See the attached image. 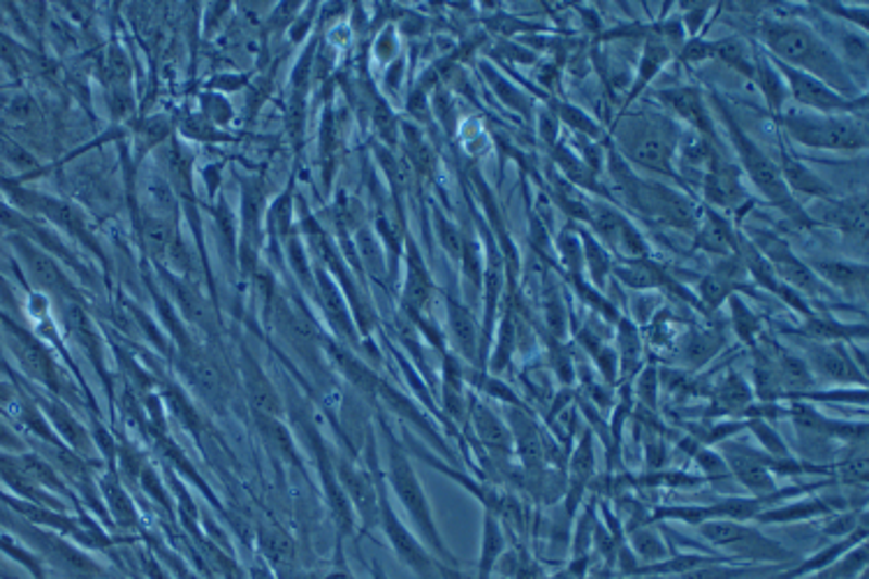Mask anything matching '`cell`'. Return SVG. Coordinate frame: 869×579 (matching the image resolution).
<instances>
[{"mask_svg":"<svg viewBox=\"0 0 869 579\" xmlns=\"http://www.w3.org/2000/svg\"><path fill=\"white\" fill-rule=\"evenodd\" d=\"M760 49L774 61L807 73L828 84L832 91L856 100L867 96L865 84L851 73L823 33L803 20H765L760 24Z\"/></svg>","mask_w":869,"mask_h":579,"instance_id":"6da1fadb","label":"cell"},{"mask_svg":"<svg viewBox=\"0 0 869 579\" xmlns=\"http://www.w3.org/2000/svg\"><path fill=\"white\" fill-rule=\"evenodd\" d=\"M707 100L711 104V112H715V118L726 130L730 147L735 151L740 172L760 192V198L768 200L797 227H816L807 214V206H803V202L791 196L784 177H781L779 163L740 126V121L735 118L733 112H730L728 102L717 91L707 93Z\"/></svg>","mask_w":869,"mask_h":579,"instance_id":"7a4b0ae2","label":"cell"},{"mask_svg":"<svg viewBox=\"0 0 869 579\" xmlns=\"http://www.w3.org/2000/svg\"><path fill=\"white\" fill-rule=\"evenodd\" d=\"M682 144V130L668 112H631L624 114L613 130V149L631 167L654 172L684 188L677 172V151Z\"/></svg>","mask_w":869,"mask_h":579,"instance_id":"3957f363","label":"cell"},{"mask_svg":"<svg viewBox=\"0 0 869 579\" xmlns=\"http://www.w3.org/2000/svg\"><path fill=\"white\" fill-rule=\"evenodd\" d=\"M607 165H610L613 184L626 206H631L635 214L645 216L647 221L695 235L703 218V206L684 188L640 177L615 149L607 153Z\"/></svg>","mask_w":869,"mask_h":579,"instance_id":"277c9868","label":"cell"},{"mask_svg":"<svg viewBox=\"0 0 869 579\" xmlns=\"http://www.w3.org/2000/svg\"><path fill=\"white\" fill-rule=\"evenodd\" d=\"M867 114H819L786 108L777 118L793 144L814 151L858 153L867 149Z\"/></svg>","mask_w":869,"mask_h":579,"instance_id":"5b68a950","label":"cell"},{"mask_svg":"<svg viewBox=\"0 0 869 579\" xmlns=\"http://www.w3.org/2000/svg\"><path fill=\"white\" fill-rule=\"evenodd\" d=\"M698 531L711 547L723 552L728 558H740V564L791 568L803 558L797 552L786 547L784 542L765 536L760 529L746 521L711 519L703 521Z\"/></svg>","mask_w":869,"mask_h":579,"instance_id":"8992f818","label":"cell"},{"mask_svg":"<svg viewBox=\"0 0 869 579\" xmlns=\"http://www.w3.org/2000/svg\"><path fill=\"white\" fill-rule=\"evenodd\" d=\"M386 438H388V457H390V484L394 489L396 499L402 501L404 511L408 513V517L413 519L417 533L427 542L431 547V552L441 558V564L445 568H457V558L448 550V545L443 542L441 533H439V526L433 521L431 515V507L427 501V494L423 489L420 478L415 476V468L408 462V454L402 448V443L396 441V438L390 433V429H386Z\"/></svg>","mask_w":869,"mask_h":579,"instance_id":"52a82bcc","label":"cell"},{"mask_svg":"<svg viewBox=\"0 0 869 579\" xmlns=\"http://www.w3.org/2000/svg\"><path fill=\"white\" fill-rule=\"evenodd\" d=\"M587 230L594 235L617 262H633L650 257V243L642 232L613 202L594 198L589 200Z\"/></svg>","mask_w":869,"mask_h":579,"instance_id":"ba28073f","label":"cell"},{"mask_svg":"<svg viewBox=\"0 0 869 579\" xmlns=\"http://www.w3.org/2000/svg\"><path fill=\"white\" fill-rule=\"evenodd\" d=\"M742 232L756 246V251L770 262V267L781 284L803 294L807 302H809V297L814 300V297L832 294V290L823 284V280L809 269L807 262L795 255V251L791 249V243L786 239H781L779 235H774L770 230H758V227H754V230H742Z\"/></svg>","mask_w":869,"mask_h":579,"instance_id":"9c48e42d","label":"cell"},{"mask_svg":"<svg viewBox=\"0 0 869 579\" xmlns=\"http://www.w3.org/2000/svg\"><path fill=\"white\" fill-rule=\"evenodd\" d=\"M378 524L382 526V531H386L396 556L402 558L417 577L420 579H441V577L459 579V575L455 570L445 568L443 564H439V561H433V556L423 547V542L417 540L402 524V519L396 517L394 507L390 505L388 491H386V487H382L380 478H378Z\"/></svg>","mask_w":869,"mask_h":579,"instance_id":"30bf717a","label":"cell"},{"mask_svg":"<svg viewBox=\"0 0 869 579\" xmlns=\"http://www.w3.org/2000/svg\"><path fill=\"white\" fill-rule=\"evenodd\" d=\"M772 59V56H770ZM777 65L781 79L786 84L789 98L795 100L799 110L819 112V114H867V96L848 100L840 96L837 91H832L828 84L821 79H816L807 73H799L795 67H789L784 63H779L772 59Z\"/></svg>","mask_w":869,"mask_h":579,"instance_id":"8fae6325","label":"cell"},{"mask_svg":"<svg viewBox=\"0 0 869 579\" xmlns=\"http://www.w3.org/2000/svg\"><path fill=\"white\" fill-rule=\"evenodd\" d=\"M654 96L672 118L684 121L707 144L719 149L717 118L703 89L698 86H670V89H660Z\"/></svg>","mask_w":869,"mask_h":579,"instance_id":"7c38bea8","label":"cell"},{"mask_svg":"<svg viewBox=\"0 0 869 579\" xmlns=\"http://www.w3.org/2000/svg\"><path fill=\"white\" fill-rule=\"evenodd\" d=\"M721 457L728 466V473L733 476L744 489L752 491V496H772L779 489L777 478L765 464V452L740 443L738 438L721 443Z\"/></svg>","mask_w":869,"mask_h":579,"instance_id":"4fadbf2b","label":"cell"},{"mask_svg":"<svg viewBox=\"0 0 869 579\" xmlns=\"http://www.w3.org/2000/svg\"><path fill=\"white\" fill-rule=\"evenodd\" d=\"M807 214L814 225H826L832 230L842 232L844 237L851 239H865L867 227H869V209H867V196L858 192V196L848 198H826V200H814V206L807 209Z\"/></svg>","mask_w":869,"mask_h":579,"instance_id":"5bb4252c","label":"cell"},{"mask_svg":"<svg viewBox=\"0 0 869 579\" xmlns=\"http://www.w3.org/2000/svg\"><path fill=\"white\" fill-rule=\"evenodd\" d=\"M703 196L707 206L717 209V212H738L746 200L740 167L728 163L719 149H711L707 155Z\"/></svg>","mask_w":869,"mask_h":579,"instance_id":"9a60e30c","label":"cell"},{"mask_svg":"<svg viewBox=\"0 0 869 579\" xmlns=\"http://www.w3.org/2000/svg\"><path fill=\"white\" fill-rule=\"evenodd\" d=\"M809 366L811 376L823 378L832 385H846L854 388L858 382L860 388H867V374H862L856 366L851 350L844 343H811L803 357Z\"/></svg>","mask_w":869,"mask_h":579,"instance_id":"2e32d148","label":"cell"},{"mask_svg":"<svg viewBox=\"0 0 869 579\" xmlns=\"http://www.w3.org/2000/svg\"><path fill=\"white\" fill-rule=\"evenodd\" d=\"M503 419L513 433V445L517 460L525 466L527 473H541L545 466V438L541 427H538L536 417L527 406H503Z\"/></svg>","mask_w":869,"mask_h":579,"instance_id":"e0dca14e","label":"cell"},{"mask_svg":"<svg viewBox=\"0 0 869 579\" xmlns=\"http://www.w3.org/2000/svg\"><path fill=\"white\" fill-rule=\"evenodd\" d=\"M613 278L617 284L626 286L633 292H656V290H670L675 294L689 297V292L680 286V280H675L668 267L660 265V262L645 257V260H633V262H615L613 267ZM689 302L693 306H698L695 297H689Z\"/></svg>","mask_w":869,"mask_h":579,"instance_id":"ac0fdd59","label":"cell"},{"mask_svg":"<svg viewBox=\"0 0 869 579\" xmlns=\"http://www.w3.org/2000/svg\"><path fill=\"white\" fill-rule=\"evenodd\" d=\"M842 511H844L842 501H834V499L830 501L823 496L803 494V496H795L789 501H781L772 507H765L763 513L756 515L754 521H758L760 526L803 524V521H811V519H823V517H830Z\"/></svg>","mask_w":869,"mask_h":579,"instance_id":"d6986e66","label":"cell"},{"mask_svg":"<svg viewBox=\"0 0 869 579\" xmlns=\"http://www.w3.org/2000/svg\"><path fill=\"white\" fill-rule=\"evenodd\" d=\"M468 417H471L474 431L478 436V441L487 448V452H492L499 462L513 457L515 454L513 433L506 425V419H503V415H499L496 411L487 406V403H482L474 397L471 408H468Z\"/></svg>","mask_w":869,"mask_h":579,"instance_id":"ffe728a7","label":"cell"},{"mask_svg":"<svg viewBox=\"0 0 869 579\" xmlns=\"http://www.w3.org/2000/svg\"><path fill=\"white\" fill-rule=\"evenodd\" d=\"M339 484L351 505L360 513L364 526L371 529L378 524V478L367 470L355 468L348 462L339 464Z\"/></svg>","mask_w":869,"mask_h":579,"instance_id":"44dd1931","label":"cell"},{"mask_svg":"<svg viewBox=\"0 0 869 579\" xmlns=\"http://www.w3.org/2000/svg\"><path fill=\"white\" fill-rule=\"evenodd\" d=\"M596 473V457H594V431L584 429L576 452L570 454L568 462V484H566V515L572 517L582 503L584 491Z\"/></svg>","mask_w":869,"mask_h":579,"instance_id":"7402d4cb","label":"cell"},{"mask_svg":"<svg viewBox=\"0 0 869 579\" xmlns=\"http://www.w3.org/2000/svg\"><path fill=\"white\" fill-rule=\"evenodd\" d=\"M445 311H448L450 337L457 348V353L480 372V325L476 320V315L452 294L445 297Z\"/></svg>","mask_w":869,"mask_h":579,"instance_id":"603a6c76","label":"cell"},{"mask_svg":"<svg viewBox=\"0 0 869 579\" xmlns=\"http://www.w3.org/2000/svg\"><path fill=\"white\" fill-rule=\"evenodd\" d=\"M779 169L781 177H784L791 196L797 200V196L811 198V200H826L834 196V188L821 177L819 172H814L807 163L799 161V158L786 147L781 144L779 153Z\"/></svg>","mask_w":869,"mask_h":579,"instance_id":"cb8c5ba5","label":"cell"},{"mask_svg":"<svg viewBox=\"0 0 869 579\" xmlns=\"http://www.w3.org/2000/svg\"><path fill=\"white\" fill-rule=\"evenodd\" d=\"M809 269L819 276L823 284L834 292L844 294H862L867 292V265L865 262L854 260H832V257H816L807 262Z\"/></svg>","mask_w":869,"mask_h":579,"instance_id":"d4e9b609","label":"cell"},{"mask_svg":"<svg viewBox=\"0 0 869 579\" xmlns=\"http://www.w3.org/2000/svg\"><path fill=\"white\" fill-rule=\"evenodd\" d=\"M670 59H672V40L666 38V35H654V38L645 42L638 61L631 91L624 100V110H629L631 104L647 91V86L664 73V67L670 63Z\"/></svg>","mask_w":869,"mask_h":579,"instance_id":"484cf974","label":"cell"},{"mask_svg":"<svg viewBox=\"0 0 869 579\" xmlns=\"http://www.w3.org/2000/svg\"><path fill=\"white\" fill-rule=\"evenodd\" d=\"M695 249L711 255H733L738 249V227L730 223L717 209L703 206V218L698 230L693 235Z\"/></svg>","mask_w":869,"mask_h":579,"instance_id":"4316f807","label":"cell"},{"mask_svg":"<svg viewBox=\"0 0 869 579\" xmlns=\"http://www.w3.org/2000/svg\"><path fill=\"white\" fill-rule=\"evenodd\" d=\"M433 297V280L427 272L425 260L417 251L413 239L406 241V280H404V306L415 318L427 311Z\"/></svg>","mask_w":869,"mask_h":579,"instance_id":"83f0119b","label":"cell"},{"mask_svg":"<svg viewBox=\"0 0 869 579\" xmlns=\"http://www.w3.org/2000/svg\"><path fill=\"white\" fill-rule=\"evenodd\" d=\"M615 337H617V362H619V382L633 380L640 368L645 366V343H642L640 327L629 318V315H619L615 323Z\"/></svg>","mask_w":869,"mask_h":579,"instance_id":"f1b7e54d","label":"cell"},{"mask_svg":"<svg viewBox=\"0 0 869 579\" xmlns=\"http://www.w3.org/2000/svg\"><path fill=\"white\" fill-rule=\"evenodd\" d=\"M752 81L760 89L765 104H768L772 116H779L789 108L791 98L786 91V84H784V79H781L772 59L765 54L760 47H754V79Z\"/></svg>","mask_w":869,"mask_h":579,"instance_id":"f546056e","label":"cell"},{"mask_svg":"<svg viewBox=\"0 0 869 579\" xmlns=\"http://www.w3.org/2000/svg\"><path fill=\"white\" fill-rule=\"evenodd\" d=\"M797 335L807 337L811 343H844V341L856 343V339L860 341L867 339V323L846 325L814 311L809 318H805V325L797 329Z\"/></svg>","mask_w":869,"mask_h":579,"instance_id":"4dcf8cb0","label":"cell"},{"mask_svg":"<svg viewBox=\"0 0 869 579\" xmlns=\"http://www.w3.org/2000/svg\"><path fill=\"white\" fill-rule=\"evenodd\" d=\"M508 550L506 538V524L492 511H484L482 515V545H480V561H478V579H492L501 556Z\"/></svg>","mask_w":869,"mask_h":579,"instance_id":"1f68e13d","label":"cell"},{"mask_svg":"<svg viewBox=\"0 0 869 579\" xmlns=\"http://www.w3.org/2000/svg\"><path fill=\"white\" fill-rule=\"evenodd\" d=\"M578 235L582 241V260H584V276H587V284L603 292L605 286L610 284L613 278V267H615V257L610 255V251L605 249V246L591 235L584 225L578 227Z\"/></svg>","mask_w":869,"mask_h":579,"instance_id":"d6a6232c","label":"cell"},{"mask_svg":"<svg viewBox=\"0 0 869 579\" xmlns=\"http://www.w3.org/2000/svg\"><path fill=\"white\" fill-rule=\"evenodd\" d=\"M711 401H715V415H726V417H733V415H742L746 408L752 406L754 401V390L750 388V382H746L740 374L735 372H728L715 390H711Z\"/></svg>","mask_w":869,"mask_h":579,"instance_id":"836d02e7","label":"cell"},{"mask_svg":"<svg viewBox=\"0 0 869 579\" xmlns=\"http://www.w3.org/2000/svg\"><path fill=\"white\" fill-rule=\"evenodd\" d=\"M711 61H719L735 70L744 79H754V47L738 35H728L721 40H709Z\"/></svg>","mask_w":869,"mask_h":579,"instance_id":"e575fe53","label":"cell"},{"mask_svg":"<svg viewBox=\"0 0 869 579\" xmlns=\"http://www.w3.org/2000/svg\"><path fill=\"white\" fill-rule=\"evenodd\" d=\"M318 288H320V297H323V306L325 313L329 315V320H332L335 329L339 335L348 341H357V331H355V323L351 318V313H348V304L343 300L341 290L335 286V280L329 278L325 272H318Z\"/></svg>","mask_w":869,"mask_h":579,"instance_id":"d590c367","label":"cell"},{"mask_svg":"<svg viewBox=\"0 0 869 579\" xmlns=\"http://www.w3.org/2000/svg\"><path fill=\"white\" fill-rule=\"evenodd\" d=\"M541 300H543V320L547 325L550 339L554 343H562L568 331V306L564 302L559 280H554L552 274H545V286H543Z\"/></svg>","mask_w":869,"mask_h":579,"instance_id":"8d00e7d4","label":"cell"},{"mask_svg":"<svg viewBox=\"0 0 869 579\" xmlns=\"http://www.w3.org/2000/svg\"><path fill=\"white\" fill-rule=\"evenodd\" d=\"M723 348V337L719 331H711V329H701V331H691L689 337H684L682 341V364L684 368H691V372H698L703 368L709 360H715L719 355V350Z\"/></svg>","mask_w":869,"mask_h":579,"instance_id":"74e56055","label":"cell"},{"mask_svg":"<svg viewBox=\"0 0 869 579\" xmlns=\"http://www.w3.org/2000/svg\"><path fill=\"white\" fill-rule=\"evenodd\" d=\"M243 378H247V388L255 411L265 417H278V413H281V401H278V394L267 376L249 357L243 360Z\"/></svg>","mask_w":869,"mask_h":579,"instance_id":"f35d334b","label":"cell"},{"mask_svg":"<svg viewBox=\"0 0 869 579\" xmlns=\"http://www.w3.org/2000/svg\"><path fill=\"white\" fill-rule=\"evenodd\" d=\"M186 374L188 378L193 380L196 390H200V394L212 401V403H221L225 397V385H223V376L218 368L209 362L204 355H186Z\"/></svg>","mask_w":869,"mask_h":579,"instance_id":"ab89813d","label":"cell"},{"mask_svg":"<svg viewBox=\"0 0 869 579\" xmlns=\"http://www.w3.org/2000/svg\"><path fill=\"white\" fill-rule=\"evenodd\" d=\"M635 558L642 564H656V561H664L670 556L668 552V542L666 536L660 533L656 526H650V521H645L642 526H635L631 531V547H629Z\"/></svg>","mask_w":869,"mask_h":579,"instance_id":"60d3db41","label":"cell"},{"mask_svg":"<svg viewBox=\"0 0 869 579\" xmlns=\"http://www.w3.org/2000/svg\"><path fill=\"white\" fill-rule=\"evenodd\" d=\"M482 73H484V77H487V81H490V86L494 89V93L499 96V100L506 104L508 110H513V112H517L519 116H525V118H531V114H533V102H531V98L521 91V89H517L515 84H511L506 77H503L496 67H492L490 63H482Z\"/></svg>","mask_w":869,"mask_h":579,"instance_id":"b9f144b4","label":"cell"},{"mask_svg":"<svg viewBox=\"0 0 869 579\" xmlns=\"http://www.w3.org/2000/svg\"><path fill=\"white\" fill-rule=\"evenodd\" d=\"M355 249H357V255L362 260L364 269H367L374 278L386 276V272H388L386 246L380 243V239L376 237L371 227H360L355 235Z\"/></svg>","mask_w":869,"mask_h":579,"instance_id":"7bdbcfd3","label":"cell"},{"mask_svg":"<svg viewBox=\"0 0 869 579\" xmlns=\"http://www.w3.org/2000/svg\"><path fill=\"white\" fill-rule=\"evenodd\" d=\"M865 568H867V540L860 542L854 550H848L844 556L834 561L832 566L805 579H860L865 575Z\"/></svg>","mask_w":869,"mask_h":579,"instance_id":"ee69618b","label":"cell"},{"mask_svg":"<svg viewBox=\"0 0 869 579\" xmlns=\"http://www.w3.org/2000/svg\"><path fill=\"white\" fill-rule=\"evenodd\" d=\"M552 110H554L556 118H559V123H566L570 130H576L582 137H589L591 142L603 135L601 123L591 114H587L582 108H578V104L556 100V102H552Z\"/></svg>","mask_w":869,"mask_h":579,"instance_id":"f6af8a7d","label":"cell"},{"mask_svg":"<svg viewBox=\"0 0 869 579\" xmlns=\"http://www.w3.org/2000/svg\"><path fill=\"white\" fill-rule=\"evenodd\" d=\"M499 568L508 579H541L543 577L541 564H538L536 556L521 545L515 550H506V554H503L499 561L496 570Z\"/></svg>","mask_w":869,"mask_h":579,"instance_id":"bcb514c9","label":"cell"},{"mask_svg":"<svg viewBox=\"0 0 869 579\" xmlns=\"http://www.w3.org/2000/svg\"><path fill=\"white\" fill-rule=\"evenodd\" d=\"M730 304V315H733V327L738 331V337L746 343L756 348L758 345V337H760V318L752 311V306L746 304L744 297L733 294L728 300Z\"/></svg>","mask_w":869,"mask_h":579,"instance_id":"7dc6e473","label":"cell"},{"mask_svg":"<svg viewBox=\"0 0 869 579\" xmlns=\"http://www.w3.org/2000/svg\"><path fill=\"white\" fill-rule=\"evenodd\" d=\"M738 294L735 286H730L723 276L717 272H709L698 278V302L703 311H717L723 306L730 297Z\"/></svg>","mask_w":869,"mask_h":579,"instance_id":"c3c4849f","label":"cell"},{"mask_svg":"<svg viewBox=\"0 0 869 579\" xmlns=\"http://www.w3.org/2000/svg\"><path fill=\"white\" fill-rule=\"evenodd\" d=\"M834 482L846 484V487H867V450L865 445L856 452H848V457L842 460L837 466H834Z\"/></svg>","mask_w":869,"mask_h":579,"instance_id":"681fc988","label":"cell"},{"mask_svg":"<svg viewBox=\"0 0 869 579\" xmlns=\"http://www.w3.org/2000/svg\"><path fill=\"white\" fill-rule=\"evenodd\" d=\"M746 429L756 436V441L760 443L765 454H770V457H774V460L793 457V452L784 443V438H781V433L768 423V419H750V427Z\"/></svg>","mask_w":869,"mask_h":579,"instance_id":"f907efd6","label":"cell"},{"mask_svg":"<svg viewBox=\"0 0 869 579\" xmlns=\"http://www.w3.org/2000/svg\"><path fill=\"white\" fill-rule=\"evenodd\" d=\"M635 380V397L640 401V406L656 413L658 411V394H660V372L656 364H645L640 368V374L633 378Z\"/></svg>","mask_w":869,"mask_h":579,"instance_id":"816d5d0a","label":"cell"},{"mask_svg":"<svg viewBox=\"0 0 869 579\" xmlns=\"http://www.w3.org/2000/svg\"><path fill=\"white\" fill-rule=\"evenodd\" d=\"M433 230H437L443 251L459 265L464 251V232L441 212V209H433Z\"/></svg>","mask_w":869,"mask_h":579,"instance_id":"f5cc1de1","label":"cell"},{"mask_svg":"<svg viewBox=\"0 0 869 579\" xmlns=\"http://www.w3.org/2000/svg\"><path fill=\"white\" fill-rule=\"evenodd\" d=\"M257 425H260V429H263V436L267 438V443H269V448L278 454V457H284V460H294V445H292V438H290V433L286 431V427L284 425H278L276 423V417H265V415H260V419H257Z\"/></svg>","mask_w":869,"mask_h":579,"instance_id":"db71d44e","label":"cell"},{"mask_svg":"<svg viewBox=\"0 0 869 579\" xmlns=\"http://www.w3.org/2000/svg\"><path fill=\"white\" fill-rule=\"evenodd\" d=\"M260 545H263V552L267 558H272L274 566H288L290 558H292V542L286 533H281L278 529H263L260 533Z\"/></svg>","mask_w":869,"mask_h":579,"instance_id":"11a10c76","label":"cell"},{"mask_svg":"<svg viewBox=\"0 0 869 579\" xmlns=\"http://www.w3.org/2000/svg\"><path fill=\"white\" fill-rule=\"evenodd\" d=\"M404 133H406V151H408L411 163L415 165V169L420 174H431L433 172V163H437V158H433L429 144L425 142V137L417 133L415 128H411V126H404Z\"/></svg>","mask_w":869,"mask_h":579,"instance_id":"9f6ffc18","label":"cell"},{"mask_svg":"<svg viewBox=\"0 0 869 579\" xmlns=\"http://www.w3.org/2000/svg\"><path fill=\"white\" fill-rule=\"evenodd\" d=\"M538 135L550 149L559 144V118H556L552 108L538 110Z\"/></svg>","mask_w":869,"mask_h":579,"instance_id":"6f0895ef","label":"cell"},{"mask_svg":"<svg viewBox=\"0 0 869 579\" xmlns=\"http://www.w3.org/2000/svg\"><path fill=\"white\" fill-rule=\"evenodd\" d=\"M680 61L687 63V65H698V63L711 61L709 40H703V38H698V35H695V38L684 40L682 51H680Z\"/></svg>","mask_w":869,"mask_h":579,"instance_id":"680465c9","label":"cell"},{"mask_svg":"<svg viewBox=\"0 0 869 579\" xmlns=\"http://www.w3.org/2000/svg\"><path fill=\"white\" fill-rule=\"evenodd\" d=\"M104 491H108V501H110V505H112V511H114V515L118 517V521H124V524H130L133 519H135V515H133V507H130V501L126 499V494L121 489H116V484H104Z\"/></svg>","mask_w":869,"mask_h":579,"instance_id":"91938a15","label":"cell"},{"mask_svg":"<svg viewBox=\"0 0 869 579\" xmlns=\"http://www.w3.org/2000/svg\"><path fill=\"white\" fill-rule=\"evenodd\" d=\"M396 49H399V42H396L394 26H388L386 30H382V33L378 35V42H376V47H374V54H376L378 61H386V63H388L390 59H394Z\"/></svg>","mask_w":869,"mask_h":579,"instance_id":"94428289","label":"cell"},{"mask_svg":"<svg viewBox=\"0 0 869 579\" xmlns=\"http://www.w3.org/2000/svg\"><path fill=\"white\" fill-rule=\"evenodd\" d=\"M147 196L151 198L153 206L163 209V212H169V206H172V192H169V188H167L165 184H161V181H151V184L147 186Z\"/></svg>","mask_w":869,"mask_h":579,"instance_id":"6125c7cd","label":"cell"},{"mask_svg":"<svg viewBox=\"0 0 869 579\" xmlns=\"http://www.w3.org/2000/svg\"><path fill=\"white\" fill-rule=\"evenodd\" d=\"M541 579H576V577H572V575L568 572V568H564V570L552 572V575H543Z\"/></svg>","mask_w":869,"mask_h":579,"instance_id":"be15d7a7","label":"cell"},{"mask_svg":"<svg viewBox=\"0 0 869 579\" xmlns=\"http://www.w3.org/2000/svg\"><path fill=\"white\" fill-rule=\"evenodd\" d=\"M253 579H274V577H272V572L267 568L257 566V568H253Z\"/></svg>","mask_w":869,"mask_h":579,"instance_id":"e7e4bbea","label":"cell"},{"mask_svg":"<svg viewBox=\"0 0 869 579\" xmlns=\"http://www.w3.org/2000/svg\"><path fill=\"white\" fill-rule=\"evenodd\" d=\"M325 579H353V577L348 575V572H335V575H329V577H325Z\"/></svg>","mask_w":869,"mask_h":579,"instance_id":"03108f58","label":"cell"},{"mask_svg":"<svg viewBox=\"0 0 869 579\" xmlns=\"http://www.w3.org/2000/svg\"><path fill=\"white\" fill-rule=\"evenodd\" d=\"M380 579H382V577H380Z\"/></svg>","mask_w":869,"mask_h":579,"instance_id":"003e7915","label":"cell"}]
</instances>
